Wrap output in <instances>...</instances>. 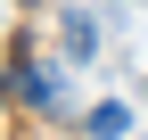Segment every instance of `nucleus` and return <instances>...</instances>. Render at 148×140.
<instances>
[{"instance_id": "nucleus-1", "label": "nucleus", "mask_w": 148, "mask_h": 140, "mask_svg": "<svg viewBox=\"0 0 148 140\" xmlns=\"http://www.w3.org/2000/svg\"><path fill=\"white\" fill-rule=\"evenodd\" d=\"M16 99L41 107V115H66V74H58V66H41V58H25V66H16Z\"/></svg>"}, {"instance_id": "nucleus-2", "label": "nucleus", "mask_w": 148, "mask_h": 140, "mask_svg": "<svg viewBox=\"0 0 148 140\" xmlns=\"http://www.w3.org/2000/svg\"><path fill=\"white\" fill-rule=\"evenodd\" d=\"M58 41H66V58H90V49H99V33H90L82 8H58Z\"/></svg>"}, {"instance_id": "nucleus-3", "label": "nucleus", "mask_w": 148, "mask_h": 140, "mask_svg": "<svg viewBox=\"0 0 148 140\" xmlns=\"http://www.w3.org/2000/svg\"><path fill=\"white\" fill-rule=\"evenodd\" d=\"M82 124L99 132V140H115V132H132V99H99V107H90Z\"/></svg>"}]
</instances>
